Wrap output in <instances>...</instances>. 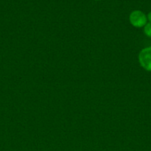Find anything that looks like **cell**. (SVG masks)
Wrapping results in <instances>:
<instances>
[{
	"label": "cell",
	"mask_w": 151,
	"mask_h": 151,
	"mask_svg": "<svg viewBox=\"0 0 151 151\" xmlns=\"http://www.w3.org/2000/svg\"><path fill=\"white\" fill-rule=\"evenodd\" d=\"M144 32L149 38H151V22H148L144 27Z\"/></svg>",
	"instance_id": "3"
},
{
	"label": "cell",
	"mask_w": 151,
	"mask_h": 151,
	"mask_svg": "<svg viewBox=\"0 0 151 151\" xmlns=\"http://www.w3.org/2000/svg\"><path fill=\"white\" fill-rule=\"evenodd\" d=\"M139 62L143 69L151 72V47L141 50L139 54Z\"/></svg>",
	"instance_id": "2"
},
{
	"label": "cell",
	"mask_w": 151,
	"mask_h": 151,
	"mask_svg": "<svg viewBox=\"0 0 151 151\" xmlns=\"http://www.w3.org/2000/svg\"><path fill=\"white\" fill-rule=\"evenodd\" d=\"M97 1H99V0H97Z\"/></svg>",
	"instance_id": "5"
},
{
	"label": "cell",
	"mask_w": 151,
	"mask_h": 151,
	"mask_svg": "<svg viewBox=\"0 0 151 151\" xmlns=\"http://www.w3.org/2000/svg\"><path fill=\"white\" fill-rule=\"evenodd\" d=\"M130 24L135 27H143L147 23L146 15L141 10H133L129 16Z\"/></svg>",
	"instance_id": "1"
},
{
	"label": "cell",
	"mask_w": 151,
	"mask_h": 151,
	"mask_svg": "<svg viewBox=\"0 0 151 151\" xmlns=\"http://www.w3.org/2000/svg\"><path fill=\"white\" fill-rule=\"evenodd\" d=\"M147 18V19L149 20V22H151V11L148 13Z\"/></svg>",
	"instance_id": "4"
}]
</instances>
